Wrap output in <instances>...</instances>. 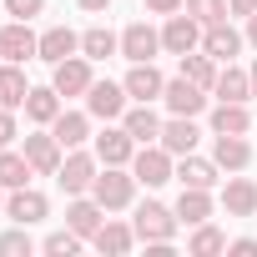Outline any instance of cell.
Masks as SVG:
<instances>
[{"label":"cell","mask_w":257,"mask_h":257,"mask_svg":"<svg viewBox=\"0 0 257 257\" xmlns=\"http://www.w3.org/2000/svg\"><path fill=\"white\" fill-rule=\"evenodd\" d=\"M132 227H137V237L142 242H172V232H177V212L172 207H162V202H142L137 207V217H132Z\"/></svg>","instance_id":"obj_1"},{"label":"cell","mask_w":257,"mask_h":257,"mask_svg":"<svg viewBox=\"0 0 257 257\" xmlns=\"http://www.w3.org/2000/svg\"><path fill=\"white\" fill-rule=\"evenodd\" d=\"M132 192H137V177L121 172V167H106V172H96V182H91V197H96L106 212L126 207V202H132Z\"/></svg>","instance_id":"obj_2"},{"label":"cell","mask_w":257,"mask_h":257,"mask_svg":"<svg viewBox=\"0 0 257 257\" xmlns=\"http://www.w3.org/2000/svg\"><path fill=\"white\" fill-rule=\"evenodd\" d=\"M132 177H137L142 187H167V182L177 177L172 152H167V147H142V152L132 157Z\"/></svg>","instance_id":"obj_3"},{"label":"cell","mask_w":257,"mask_h":257,"mask_svg":"<svg viewBox=\"0 0 257 257\" xmlns=\"http://www.w3.org/2000/svg\"><path fill=\"white\" fill-rule=\"evenodd\" d=\"M86 111L101 116V121L126 116V86H116V81H91V91H86Z\"/></svg>","instance_id":"obj_4"},{"label":"cell","mask_w":257,"mask_h":257,"mask_svg":"<svg viewBox=\"0 0 257 257\" xmlns=\"http://www.w3.org/2000/svg\"><path fill=\"white\" fill-rule=\"evenodd\" d=\"M26 162L36 167V177H56L61 172V142H56V132H36V137H26Z\"/></svg>","instance_id":"obj_5"},{"label":"cell","mask_w":257,"mask_h":257,"mask_svg":"<svg viewBox=\"0 0 257 257\" xmlns=\"http://www.w3.org/2000/svg\"><path fill=\"white\" fill-rule=\"evenodd\" d=\"M96 162L101 157H86V152H71L66 162H61V172H56V182L71 192V197H86L91 192V182H96Z\"/></svg>","instance_id":"obj_6"},{"label":"cell","mask_w":257,"mask_h":257,"mask_svg":"<svg viewBox=\"0 0 257 257\" xmlns=\"http://www.w3.org/2000/svg\"><path fill=\"white\" fill-rule=\"evenodd\" d=\"M96 157L106 167H126V162L137 157V137L126 132V126H106V132L96 137Z\"/></svg>","instance_id":"obj_7"},{"label":"cell","mask_w":257,"mask_h":257,"mask_svg":"<svg viewBox=\"0 0 257 257\" xmlns=\"http://www.w3.org/2000/svg\"><path fill=\"white\" fill-rule=\"evenodd\" d=\"M51 86H56L61 96H86V91H91V56H66V61L56 66Z\"/></svg>","instance_id":"obj_8"},{"label":"cell","mask_w":257,"mask_h":257,"mask_svg":"<svg viewBox=\"0 0 257 257\" xmlns=\"http://www.w3.org/2000/svg\"><path fill=\"white\" fill-rule=\"evenodd\" d=\"M31 56H41V41L31 36V26L26 21H11L6 31H0V61H31Z\"/></svg>","instance_id":"obj_9"},{"label":"cell","mask_w":257,"mask_h":257,"mask_svg":"<svg viewBox=\"0 0 257 257\" xmlns=\"http://www.w3.org/2000/svg\"><path fill=\"white\" fill-rule=\"evenodd\" d=\"M197 46H202V21H192V16H172L167 31H162V51L187 56V51H197Z\"/></svg>","instance_id":"obj_10"},{"label":"cell","mask_w":257,"mask_h":257,"mask_svg":"<svg viewBox=\"0 0 257 257\" xmlns=\"http://www.w3.org/2000/svg\"><path fill=\"white\" fill-rule=\"evenodd\" d=\"M162 101L172 106V116H197V111L207 106V91H202L197 81H187V76H177V81H167V91H162Z\"/></svg>","instance_id":"obj_11"},{"label":"cell","mask_w":257,"mask_h":257,"mask_svg":"<svg viewBox=\"0 0 257 257\" xmlns=\"http://www.w3.org/2000/svg\"><path fill=\"white\" fill-rule=\"evenodd\" d=\"M157 51H162V31H152L147 21H137V26L121 31V56L126 61H152Z\"/></svg>","instance_id":"obj_12"},{"label":"cell","mask_w":257,"mask_h":257,"mask_svg":"<svg viewBox=\"0 0 257 257\" xmlns=\"http://www.w3.org/2000/svg\"><path fill=\"white\" fill-rule=\"evenodd\" d=\"M121 86H126V96H137V101H157L167 91V81H162V71L152 61H132V71H126Z\"/></svg>","instance_id":"obj_13"},{"label":"cell","mask_w":257,"mask_h":257,"mask_svg":"<svg viewBox=\"0 0 257 257\" xmlns=\"http://www.w3.org/2000/svg\"><path fill=\"white\" fill-rule=\"evenodd\" d=\"M121 126H126V132H132L142 147H152V142H162V116L152 111V101H137L132 111H126L121 116Z\"/></svg>","instance_id":"obj_14"},{"label":"cell","mask_w":257,"mask_h":257,"mask_svg":"<svg viewBox=\"0 0 257 257\" xmlns=\"http://www.w3.org/2000/svg\"><path fill=\"white\" fill-rule=\"evenodd\" d=\"M242 41H247V36H242V31H232L227 21H217V26H207V31H202V51H207L212 61H232V56L242 51Z\"/></svg>","instance_id":"obj_15"},{"label":"cell","mask_w":257,"mask_h":257,"mask_svg":"<svg viewBox=\"0 0 257 257\" xmlns=\"http://www.w3.org/2000/svg\"><path fill=\"white\" fill-rule=\"evenodd\" d=\"M101 222H106V207H101L96 197H76V202L66 207V227H71V232H81V237H96V232H101Z\"/></svg>","instance_id":"obj_16"},{"label":"cell","mask_w":257,"mask_h":257,"mask_svg":"<svg viewBox=\"0 0 257 257\" xmlns=\"http://www.w3.org/2000/svg\"><path fill=\"white\" fill-rule=\"evenodd\" d=\"M197 126H192V116H172V121H162V147L172 152V157H187V152H197Z\"/></svg>","instance_id":"obj_17"},{"label":"cell","mask_w":257,"mask_h":257,"mask_svg":"<svg viewBox=\"0 0 257 257\" xmlns=\"http://www.w3.org/2000/svg\"><path fill=\"white\" fill-rule=\"evenodd\" d=\"M36 126H51L56 116H61V91L56 86H31V96H26V106H21Z\"/></svg>","instance_id":"obj_18"},{"label":"cell","mask_w":257,"mask_h":257,"mask_svg":"<svg viewBox=\"0 0 257 257\" xmlns=\"http://www.w3.org/2000/svg\"><path fill=\"white\" fill-rule=\"evenodd\" d=\"M26 96H31V86H26L21 61H6V66H0V106L21 111V106H26Z\"/></svg>","instance_id":"obj_19"},{"label":"cell","mask_w":257,"mask_h":257,"mask_svg":"<svg viewBox=\"0 0 257 257\" xmlns=\"http://www.w3.org/2000/svg\"><path fill=\"white\" fill-rule=\"evenodd\" d=\"M247 126H252V116H247V101H222L217 111H212V132L222 137H247Z\"/></svg>","instance_id":"obj_20"},{"label":"cell","mask_w":257,"mask_h":257,"mask_svg":"<svg viewBox=\"0 0 257 257\" xmlns=\"http://www.w3.org/2000/svg\"><path fill=\"white\" fill-rule=\"evenodd\" d=\"M81 51V36L76 31H66V26H56V31H46L41 36V61H51V66H61L66 56H76Z\"/></svg>","instance_id":"obj_21"},{"label":"cell","mask_w":257,"mask_h":257,"mask_svg":"<svg viewBox=\"0 0 257 257\" xmlns=\"http://www.w3.org/2000/svg\"><path fill=\"white\" fill-rule=\"evenodd\" d=\"M212 162H217L222 172H242V167L252 162V147H247L242 137H227V132H222L217 147H212Z\"/></svg>","instance_id":"obj_22"},{"label":"cell","mask_w":257,"mask_h":257,"mask_svg":"<svg viewBox=\"0 0 257 257\" xmlns=\"http://www.w3.org/2000/svg\"><path fill=\"white\" fill-rule=\"evenodd\" d=\"M6 212H11L21 227H31V222H41V217H46V197H41V192H31V187H16V192H11V202H6Z\"/></svg>","instance_id":"obj_23"},{"label":"cell","mask_w":257,"mask_h":257,"mask_svg":"<svg viewBox=\"0 0 257 257\" xmlns=\"http://www.w3.org/2000/svg\"><path fill=\"white\" fill-rule=\"evenodd\" d=\"M222 207H227V217H252L257 212V187L247 177H232L227 192H222Z\"/></svg>","instance_id":"obj_24"},{"label":"cell","mask_w":257,"mask_h":257,"mask_svg":"<svg viewBox=\"0 0 257 257\" xmlns=\"http://www.w3.org/2000/svg\"><path fill=\"white\" fill-rule=\"evenodd\" d=\"M51 132H56V142H61L66 152H76V147L91 137V121H86L81 111H61V116L51 121Z\"/></svg>","instance_id":"obj_25"},{"label":"cell","mask_w":257,"mask_h":257,"mask_svg":"<svg viewBox=\"0 0 257 257\" xmlns=\"http://www.w3.org/2000/svg\"><path fill=\"white\" fill-rule=\"evenodd\" d=\"M91 242H96V252H111V257H121V252H132V242H137V227H126V222H101V232H96Z\"/></svg>","instance_id":"obj_26"},{"label":"cell","mask_w":257,"mask_h":257,"mask_svg":"<svg viewBox=\"0 0 257 257\" xmlns=\"http://www.w3.org/2000/svg\"><path fill=\"white\" fill-rule=\"evenodd\" d=\"M207 217H212V197H207L202 187H182V197H177V222L197 227V222H207Z\"/></svg>","instance_id":"obj_27"},{"label":"cell","mask_w":257,"mask_h":257,"mask_svg":"<svg viewBox=\"0 0 257 257\" xmlns=\"http://www.w3.org/2000/svg\"><path fill=\"white\" fill-rule=\"evenodd\" d=\"M31 177H36V167L26 162V152H11V147L0 152V187H6V192H16V187H26Z\"/></svg>","instance_id":"obj_28"},{"label":"cell","mask_w":257,"mask_h":257,"mask_svg":"<svg viewBox=\"0 0 257 257\" xmlns=\"http://www.w3.org/2000/svg\"><path fill=\"white\" fill-rule=\"evenodd\" d=\"M177 177H182V187H202V192H212L217 187V162H202V157H182V167H177Z\"/></svg>","instance_id":"obj_29"},{"label":"cell","mask_w":257,"mask_h":257,"mask_svg":"<svg viewBox=\"0 0 257 257\" xmlns=\"http://www.w3.org/2000/svg\"><path fill=\"white\" fill-rule=\"evenodd\" d=\"M177 61H182V76H187V81H197L202 91H212V86H217V66H212V56H207V51H187V56H177Z\"/></svg>","instance_id":"obj_30"},{"label":"cell","mask_w":257,"mask_h":257,"mask_svg":"<svg viewBox=\"0 0 257 257\" xmlns=\"http://www.w3.org/2000/svg\"><path fill=\"white\" fill-rule=\"evenodd\" d=\"M212 91H217L222 101H247V96H252V76L227 61V71H217V86H212Z\"/></svg>","instance_id":"obj_31"},{"label":"cell","mask_w":257,"mask_h":257,"mask_svg":"<svg viewBox=\"0 0 257 257\" xmlns=\"http://www.w3.org/2000/svg\"><path fill=\"white\" fill-rule=\"evenodd\" d=\"M81 51H86L91 61H106V56H116V51H121V36H111L106 26H96V31H86V36H81Z\"/></svg>","instance_id":"obj_32"},{"label":"cell","mask_w":257,"mask_h":257,"mask_svg":"<svg viewBox=\"0 0 257 257\" xmlns=\"http://www.w3.org/2000/svg\"><path fill=\"white\" fill-rule=\"evenodd\" d=\"M227 247V237L212 227V222H197V232H192V257H212V252H222Z\"/></svg>","instance_id":"obj_33"},{"label":"cell","mask_w":257,"mask_h":257,"mask_svg":"<svg viewBox=\"0 0 257 257\" xmlns=\"http://www.w3.org/2000/svg\"><path fill=\"white\" fill-rule=\"evenodd\" d=\"M192 21H202V31L207 26H217V21H227V0H187V6H182Z\"/></svg>","instance_id":"obj_34"},{"label":"cell","mask_w":257,"mask_h":257,"mask_svg":"<svg viewBox=\"0 0 257 257\" xmlns=\"http://www.w3.org/2000/svg\"><path fill=\"white\" fill-rule=\"evenodd\" d=\"M76 247H81V232H71V227H66V232H51V237H46V252H51V257H71Z\"/></svg>","instance_id":"obj_35"},{"label":"cell","mask_w":257,"mask_h":257,"mask_svg":"<svg viewBox=\"0 0 257 257\" xmlns=\"http://www.w3.org/2000/svg\"><path fill=\"white\" fill-rule=\"evenodd\" d=\"M0 257H31V237L26 232H6L0 237Z\"/></svg>","instance_id":"obj_36"},{"label":"cell","mask_w":257,"mask_h":257,"mask_svg":"<svg viewBox=\"0 0 257 257\" xmlns=\"http://www.w3.org/2000/svg\"><path fill=\"white\" fill-rule=\"evenodd\" d=\"M41 11H46V0H6V16H16V21H31Z\"/></svg>","instance_id":"obj_37"},{"label":"cell","mask_w":257,"mask_h":257,"mask_svg":"<svg viewBox=\"0 0 257 257\" xmlns=\"http://www.w3.org/2000/svg\"><path fill=\"white\" fill-rule=\"evenodd\" d=\"M11 142H16V116H11V106H6V111H0V152H6Z\"/></svg>","instance_id":"obj_38"},{"label":"cell","mask_w":257,"mask_h":257,"mask_svg":"<svg viewBox=\"0 0 257 257\" xmlns=\"http://www.w3.org/2000/svg\"><path fill=\"white\" fill-rule=\"evenodd\" d=\"M142 6H147V11H157V16H177L187 0H142Z\"/></svg>","instance_id":"obj_39"},{"label":"cell","mask_w":257,"mask_h":257,"mask_svg":"<svg viewBox=\"0 0 257 257\" xmlns=\"http://www.w3.org/2000/svg\"><path fill=\"white\" fill-rule=\"evenodd\" d=\"M227 252H232V257H257V242H252V237H237Z\"/></svg>","instance_id":"obj_40"},{"label":"cell","mask_w":257,"mask_h":257,"mask_svg":"<svg viewBox=\"0 0 257 257\" xmlns=\"http://www.w3.org/2000/svg\"><path fill=\"white\" fill-rule=\"evenodd\" d=\"M227 11H232V16H252V11H257V0H227Z\"/></svg>","instance_id":"obj_41"},{"label":"cell","mask_w":257,"mask_h":257,"mask_svg":"<svg viewBox=\"0 0 257 257\" xmlns=\"http://www.w3.org/2000/svg\"><path fill=\"white\" fill-rule=\"evenodd\" d=\"M76 6H81V11H106L111 0H76Z\"/></svg>","instance_id":"obj_42"},{"label":"cell","mask_w":257,"mask_h":257,"mask_svg":"<svg viewBox=\"0 0 257 257\" xmlns=\"http://www.w3.org/2000/svg\"><path fill=\"white\" fill-rule=\"evenodd\" d=\"M247 41H252V46H257V11H252V16H247Z\"/></svg>","instance_id":"obj_43"},{"label":"cell","mask_w":257,"mask_h":257,"mask_svg":"<svg viewBox=\"0 0 257 257\" xmlns=\"http://www.w3.org/2000/svg\"><path fill=\"white\" fill-rule=\"evenodd\" d=\"M247 76H252V96H257V66H252V71H247Z\"/></svg>","instance_id":"obj_44"},{"label":"cell","mask_w":257,"mask_h":257,"mask_svg":"<svg viewBox=\"0 0 257 257\" xmlns=\"http://www.w3.org/2000/svg\"><path fill=\"white\" fill-rule=\"evenodd\" d=\"M0 192H6V187H0ZM0 202H6V197H0Z\"/></svg>","instance_id":"obj_45"}]
</instances>
